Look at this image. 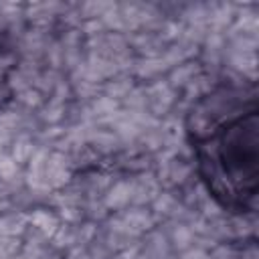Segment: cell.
<instances>
[{
	"instance_id": "cell-1",
	"label": "cell",
	"mask_w": 259,
	"mask_h": 259,
	"mask_svg": "<svg viewBox=\"0 0 259 259\" xmlns=\"http://www.w3.org/2000/svg\"><path fill=\"white\" fill-rule=\"evenodd\" d=\"M186 132L210 198L229 212H253L259 194L255 87H221L200 97L188 113Z\"/></svg>"
}]
</instances>
